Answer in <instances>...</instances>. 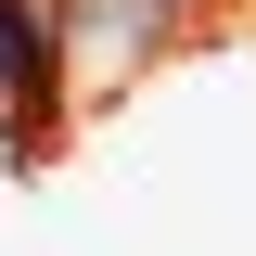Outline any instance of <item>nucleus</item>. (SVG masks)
<instances>
[{
    "mask_svg": "<svg viewBox=\"0 0 256 256\" xmlns=\"http://www.w3.org/2000/svg\"><path fill=\"white\" fill-rule=\"evenodd\" d=\"M0 77H13V116H52V13L38 0H0Z\"/></svg>",
    "mask_w": 256,
    "mask_h": 256,
    "instance_id": "nucleus-2",
    "label": "nucleus"
},
{
    "mask_svg": "<svg viewBox=\"0 0 256 256\" xmlns=\"http://www.w3.org/2000/svg\"><path fill=\"white\" fill-rule=\"evenodd\" d=\"M166 26H180V0H77L64 13V52H77V77H128Z\"/></svg>",
    "mask_w": 256,
    "mask_h": 256,
    "instance_id": "nucleus-1",
    "label": "nucleus"
}]
</instances>
